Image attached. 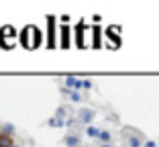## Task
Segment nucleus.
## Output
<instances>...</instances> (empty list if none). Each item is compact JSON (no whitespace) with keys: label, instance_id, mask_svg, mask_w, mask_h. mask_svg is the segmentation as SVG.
<instances>
[{"label":"nucleus","instance_id":"obj_1","mask_svg":"<svg viewBox=\"0 0 159 147\" xmlns=\"http://www.w3.org/2000/svg\"><path fill=\"white\" fill-rule=\"evenodd\" d=\"M12 145V139L8 135H0V147H10Z\"/></svg>","mask_w":159,"mask_h":147}]
</instances>
